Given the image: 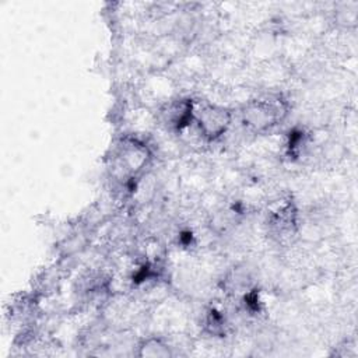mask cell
I'll return each instance as SVG.
<instances>
[{
    "label": "cell",
    "mask_w": 358,
    "mask_h": 358,
    "mask_svg": "<svg viewBox=\"0 0 358 358\" xmlns=\"http://www.w3.org/2000/svg\"><path fill=\"white\" fill-rule=\"evenodd\" d=\"M289 105L278 95L253 98L239 109L242 126L253 134H264L278 127L288 116Z\"/></svg>",
    "instance_id": "cell-1"
},
{
    "label": "cell",
    "mask_w": 358,
    "mask_h": 358,
    "mask_svg": "<svg viewBox=\"0 0 358 358\" xmlns=\"http://www.w3.org/2000/svg\"><path fill=\"white\" fill-rule=\"evenodd\" d=\"M152 161L151 148L133 136L122 137L112 152V168L115 175L123 180L137 179Z\"/></svg>",
    "instance_id": "cell-2"
},
{
    "label": "cell",
    "mask_w": 358,
    "mask_h": 358,
    "mask_svg": "<svg viewBox=\"0 0 358 358\" xmlns=\"http://www.w3.org/2000/svg\"><path fill=\"white\" fill-rule=\"evenodd\" d=\"M333 21L341 29H355L358 25V1L350 0L337 3L333 10Z\"/></svg>",
    "instance_id": "cell-6"
},
{
    "label": "cell",
    "mask_w": 358,
    "mask_h": 358,
    "mask_svg": "<svg viewBox=\"0 0 358 358\" xmlns=\"http://www.w3.org/2000/svg\"><path fill=\"white\" fill-rule=\"evenodd\" d=\"M136 355L140 358H171L175 352L173 347L165 338L148 336L136 344Z\"/></svg>",
    "instance_id": "cell-5"
},
{
    "label": "cell",
    "mask_w": 358,
    "mask_h": 358,
    "mask_svg": "<svg viewBox=\"0 0 358 358\" xmlns=\"http://www.w3.org/2000/svg\"><path fill=\"white\" fill-rule=\"evenodd\" d=\"M196 102L189 96H178L166 101L158 108L157 119L172 133H180L193 124Z\"/></svg>",
    "instance_id": "cell-4"
},
{
    "label": "cell",
    "mask_w": 358,
    "mask_h": 358,
    "mask_svg": "<svg viewBox=\"0 0 358 358\" xmlns=\"http://www.w3.org/2000/svg\"><path fill=\"white\" fill-rule=\"evenodd\" d=\"M234 123V112L225 105L203 102L196 103L193 124L207 141H217L224 137Z\"/></svg>",
    "instance_id": "cell-3"
}]
</instances>
